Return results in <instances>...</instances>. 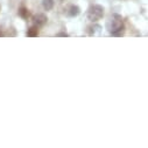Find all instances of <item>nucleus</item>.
Returning <instances> with one entry per match:
<instances>
[{"instance_id": "f257e3e1", "label": "nucleus", "mask_w": 148, "mask_h": 148, "mask_svg": "<svg viewBox=\"0 0 148 148\" xmlns=\"http://www.w3.org/2000/svg\"><path fill=\"white\" fill-rule=\"evenodd\" d=\"M106 29L108 30V33L113 36H121L125 29V25H124V20L121 18V15L119 14H113L110 18V20L106 22Z\"/></svg>"}, {"instance_id": "f03ea898", "label": "nucleus", "mask_w": 148, "mask_h": 148, "mask_svg": "<svg viewBox=\"0 0 148 148\" xmlns=\"http://www.w3.org/2000/svg\"><path fill=\"white\" fill-rule=\"evenodd\" d=\"M88 19L91 22H97L104 16V7L101 5H91L86 13Z\"/></svg>"}, {"instance_id": "7ed1b4c3", "label": "nucleus", "mask_w": 148, "mask_h": 148, "mask_svg": "<svg viewBox=\"0 0 148 148\" xmlns=\"http://www.w3.org/2000/svg\"><path fill=\"white\" fill-rule=\"evenodd\" d=\"M47 21H48V18H47V15L43 14V13H39V14H36V15L33 16V23H34L35 26H38V27L45 26V25L47 23Z\"/></svg>"}, {"instance_id": "20e7f679", "label": "nucleus", "mask_w": 148, "mask_h": 148, "mask_svg": "<svg viewBox=\"0 0 148 148\" xmlns=\"http://www.w3.org/2000/svg\"><path fill=\"white\" fill-rule=\"evenodd\" d=\"M66 13H68L69 16H77L81 13V8L77 5H71V6H69Z\"/></svg>"}, {"instance_id": "39448f33", "label": "nucleus", "mask_w": 148, "mask_h": 148, "mask_svg": "<svg viewBox=\"0 0 148 148\" xmlns=\"http://www.w3.org/2000/svg\"><path fill=\"white\" fill-rule=\"evenodd\" d=\"M28 38H36L39 35V27L38 26H32L28 30H27V34H26Z\"/></svg>"}, {"instance_id": "423d86ee", "label": "nucleus", "mask_w": 148, "mask_h": 148, "mask_svg": "<svg viewBox=\"0 0 148 148\" xmlns=\"http://www.w3.org/2000/svg\"><path fill=\"white\" fill-rule=\"evenodd\" d=\"M19 15L22 18V19H28L29 16H30V12H29V10L28 8H26V7H20L19 8Z\"/></svg>"}, {"instance_id": "0eeeda50", "label": "nucleus", "mask_w": 148, "mask_h": 148, "mask_svg": "<svg viewBox=\"0 0 148 148\" xmlns=\"http://www.w3.org/2000/svg\"><path fill=\"white\" fill-rule=\"evenodd\" d=\"M42 6L46 11H51L54 7V0H42Z\"/></svg>"}, {"instance_id": "6e6552de", "label": "nucleus", "mask_w": 148, "mask_h": 148, "mask_svg": "<svg viewBox=\"0 0 148 148\" xmlns=\"http://www.w3.org/2000/svg\"><path fill=\"white\" fill-rule=\"evenodd\" d=\"M100 30H101V27L99 25H93V26L89 27V32L91 35H97L100 33Z\"/></svg>"}, {"instance_id": "1a4fd4ad", "label": "nucleus", "mask_w": 148, "mask_h": 148, "mask_svg": "<svg viewBox=\"0 0 148 148\" xmlns=\"http://www.w3.org/2000/svg\"><path fill=\"white\" fill-rule=\"evenodd\" d=\"M56 36L57 38H68V34L66 33H58V34H56Z\"/></svg>"}, {"instance_id": "9d476101", "label": "nucleus", "mask_w": 148, "mask_h": 148, "mask_svg": "<svg viewBox=\"0 0 148 148\" xmlns=\"http://www.w3.org/2000/svg\"><path fill=\"white\" fill-rule=\"evenodd\" d=\"M0 36H4V33H3L1 30H0Z\"/></svg>"}, {"instance_id": "9b49d317", "label": "nucleus", "mask_w": 148, "mask_h": 148, "mask_svg": "<svg viewBox=\"0 0 148 148\" xmlns=\"http://www.w3.org/2000/svg\"><path fill=\"white\" fill-rule=\"evenodd\" d=\"M62 1H63V0H62Z\"/></svg>"}]
</instances>
